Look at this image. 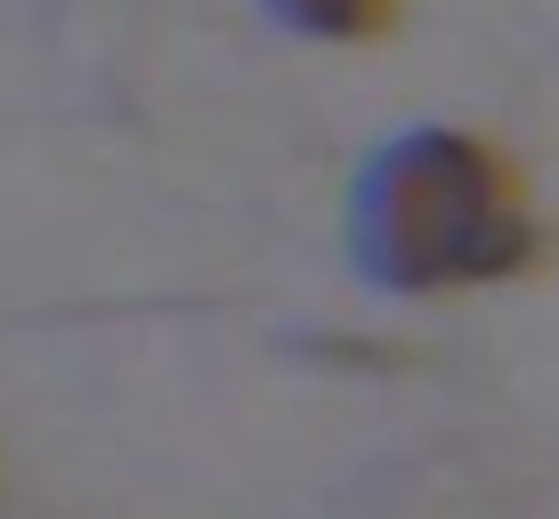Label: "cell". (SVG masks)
I'll list each match as a JSON object with an SVG mask.
<instances>
[{"label": "cell", "instance_id": "cell-2", "mask_svg": "<svg viewBox=\"0 0 559 519\" xmlns=\"http://www.w3.org/2000/svg\"><path fill=\"white\" fill-rule=\"evenodd\" d=\"M267 9H276L284 25H300V33H324V42H357V33H381V25H390L397 0H267Z\"/></svg>", "mask_w": 559, "mask_h": 519}, {"label": "cell", "instance_id": "cell-1", "mask_svg": "<svg viewBox=\"0 0 559 519\" xmlns=\"http://www.w3.org/2000/svg\"><path fill=\"white\" fill-rule=\"evenodd\" d=\"M373 244L381 268L406 284H447V276H487L527 252L511 170L471 139L421 130L373 170Z\"/></svg>", "mask_w": 559, "mask_h": 519}]
</instances>
